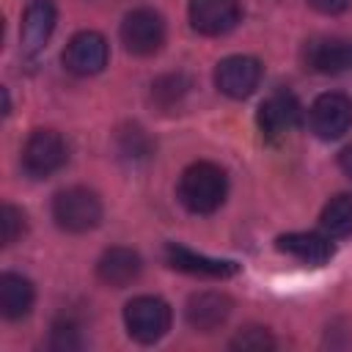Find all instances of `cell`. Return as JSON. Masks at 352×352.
I'll list each match as a JSON object with an SVG mask.
<instances>
[{"mask_svg":"<svg viewBox=\"0 0 352 352\" xmlns=\"http://www.w3.org/2000/svg\"><path fill=\"white\" fill-rule=\"evenodd\" d=\"M319 226L327 236L333 239H341V236H349L352 234V192H338L333 195L322 214H319Z\"/></svg>","mask_w":352,"mask_h":352,"instance_id":"ac0fdd59","label":"cell"},{"mask_svg":"<svg viewBox=\"0 0 352 352\" xmlns=\"http://www.w3.org/2000/svg\"><path fill=\"white\" fill-rule=\"evenodd\" d=\"M52 220L69 234H85L102 220V201L88 187H66L52 201Z\"/></svg>","mask_w":352,"mask_h":352,"instance_id":"3957f363","label":"cell"},{"mask_svg":"<svg viewBox=\"0 0 352 352\" xmlns=\"http://www.w3.org/2000/svg\"><path fill=\"white\" fill-rule=\"evenodd\" d=\"M190 91V77L187 74H165L160 80H154L151 85V99L162 107V110H173Z\"/></svg>","mask_w":352,"mask_h":352,"instance_id":"d6986e66","label":"cell"},{"mask_svg":"<svg viewBox=\"0 0 352 352\" xmlns=\"http://www.w3.org/2000/svg\"><path fill=\"white\" fill-rule=\"evenodd\" d=\"M242 14L239 0H190V25L201 36H226Z\"/></svg>","mask_w":352,"mask_h":352,"instance_id":"30bf717a","label":"cell"},{"mask_svg":"<svg viewBox=\"0 0 352 352\" xmlns=\"http://www.w3.org/2000/svg\"><path fill=\"white\" fill-rule=\"evenodd\" d=\"M69 160V146L55 129H33L22 146V168L33 179H47Z\"/></svg>","mask_w":352,"mask_h":352,"instance_id":"277c9868","label":"cell"},{"mask_svg":"<svg viewBox=\"0 0 352 352\" xmlns=\"http://www.w3.org/2000/svg\"><path fill=\"white\" fill-rule=\"evenodd\" d=\"M28 231V220H25V212L11 206V204H3L0 206V239L3 245H14L22 234Z\"/></svg>","mask_w":352,"mask_h":352,"instance_id":"ffe728a7","label":"cell"},{"mask_svg":"<svg viewBox=\"0 0 352 352\" xmlns=\"http://www.w3.org/2000/svg\"><path fill=\"white\" fill-rule=\"evenodd\" d=\"M140 272H143V258L132 248H110L96 261V278L113 289H124L135 283Z\"/></svg>","mask_w":352,"mask_h":352,"instance_id":"9a60e30c","label":"cell"},{"mask_svg":"<svg viewBox=\"0 0 352 352\" xmlns=\"http://www.w3.org/2000/svg\"><path fill=\"white\" fill-rule=\"evenodd\" d=\"M261 63L250 55H228L214 66V85L228 99H245L250 96L261 82Z\"/></svg>","mask_w":352,"mask_h":352,"instance_id":"9c48e42d","label":"cell"},{"mask_svg":"<svg viewBox=\"0 0 352 352\" xmlns=\"http://www.w3.org/2000/svg\"><path fill=\"white\" fill-rule=\"evenodd\" d=\"M170 319H173L170 305L162 297H154V294L132 297L124 305L126 333L138 344H157L170 330Z\"/></svg>","mask_w":352,"mask_h":352,"instance_id":"7a4b0ae2","label":"cell"},{"mask_svg":"<svg viewBox=\"0 0 352 352\" xmlns=\"http://www.w3.org/2000/svg\"><path fill=\"white\" fill-rule=\"evenodd\" d=\"M36 302V289L25 275L3 272L0 275V314L6 319H22Z\"/></svg>","mask_w":352,"mask_h":352,"instance_id":"e0dca14e","label":"cell"},{"mask_svg":"<svg viewBox=\"0 0 352 352\" xmlns=\"http://www.w3.org/2000/svg\"><path fill=\"white\" fill-rule=\"evenodd\" d=\"M311 132L322 140H336L352 126V99L346 94H322L308 110Z\"/></svg>","mask_w":352,"mask_h":352,"instance_id":"52a82bcc","label":"cell"},{"mask_svg":"<svg viewBox=\"0 0 352 352\" xmlns=\"http://www.w3.org/2000/svg\"><path fill=\"white\" fill-rule=\"evenodd\" d=\"M338 165H341V170L352 179V143H349V146H344V151L338 154Z\"/></svg>","mask_w":352,"mask_h":352,"instance_id":"d4e9b609","label":"cell"},{"mask_svg":"<svg viewBox=\"0 0 352 352\" xmlns=\"http://www.w3.org/2000/svg\"><path fill=\"white\" fill-rule=\"evenodd\" d=\"M305 63L322 74H338L352 69V41L346 38H319L305 50Z\"/></svg>","mask_w":352,"mask_h":352,"instance_id":"2e32d148","label":"cell"},{"mask_svg":"<svg viewBox=\"0 0 352 352\" xmlns=\"http://www.w3.org/2000/svg\"><path fill=\"white\" fill-rule=\"evenodd\" d=\"M176 195L182 206L192 214H212L223 206L228 195V176L214 162H192L182 170Z\"/></svg>","mask_w":352,"mask_h":352,"instance_id":"6da1fadb","label":"cell"},{"mask_svg":"<svg viewBox=\"0 0 352 352\" xmlns=\"http://www.w3.org/2000/svg\"><path fill=\"white\" fill-rule=\"evenodd\" d=\"M165 261H168V267L179 270V272H187V275H198V278H231L236 272L234 261L212 258V256L195 253V250H190L184 245H176V242L165 245Z\"/></svg>","mask_w":352,"mask_h":352,"instance_id":"4fadbf2b","label":"cell"},{"mask_svg":"<svg viewBox=\"0 0 352 352\" xmlns=\"http://www.w3.org/2000/svg\"><path fill=\"white\" fill-rule=\"evenodd\" d=\"M58 22V11L52 0H33L22 16V55L33 58L44 50Z\"/></svg>","mask_w":352,"mask_h":352,"instance_id":"5bb4252c","label":"cell"},{"mask_svg":"<svg viewBox=\"0 0 352 352\" xmlns=\"http://www.w3.org/2000/svg\"><path fill=\"white\" fill-rule=\"evenodd\" d=\"M121 44L138 58H148L165 44V19L154 8H135L121 22Z\"/></svg>","mask_w":352,"mask_h":352,"instance_id":"5b68a950","label":"cell"},{"mask_svg":"<svg viewBox=\"0 0 352 352\" xmlns=\"http://www.w3.org/2000/svg\"><path fill=\"white\" fill-rule=\"evenodd\" d=\"M231 349H253V352H261V349H272L275 346V338L270 336V330L267 327H256V324H250V327H245V330H239L234 338H231V344H228Z\"/></svg>","mask_w":352,"mask_h":352,"instance_id":"7402d4cb","label":"cell"},{"mask_svg":"<svg viewBox=\"0 0 352 352\" xmlns=\"http://www.w3.org/2000/svg\"><path fill=\"white\" fill-rule=\"evenodd\" d=\"M302 118V107L297 102L294 94L289 91H275L270 94L261 104H258V113H256V124H258V132L264 140L275 143L280 138H286Z\"/></svg>","mask_w":352,"mask_h":352,"instance_id":"8992f818","label":"cell"},{"mask_svg":"<svg viewBox=\"0 0 352 352\" xmlns=\"http://www.w3.org/2000/svg\"><path fill=\"white\" fill-rule=\"evenodd\" d=\"M52 349L66 352V349H77L80 346V336H77V324L74 322H58L52 327Z\"/></svg>","mask_w":352,"mask_h":352,"instance_id":"603a6c76","label":"cell"},{"mask_svg":"<svg viewBox=\"0 0 352 352\" xmlns=\"http://www.w3.org/2000/svg\"><path fill=\"white\" fill-rule=\"evenodd\" d=\"M231 297L223 294V292H198L187 300V308H184V319L192 330L198 333H212L217 327L226 324V319L231 316Z\"/></svg>","mask_w":352,"mask_h":352,"instance_id":"8fae6325","label":"cell"},{"mask_svg":"<svg viewBox=\"0 0 352 352\" xmlns=\"http://www.w3.org/2000/svg\"><path fill=\"white\" fill-rule=\"evenodd\" d=\"M118 146H121V154L129 157V160H146L151 154V140L148 135L140 129V126H126L121 135H118Z\"/></svg>","mask_w":352,"mask_h":352,"instance_id":"44dd1931","label":"cell"},{"mask_svg":"<svg viewBox=\"0 0 352 352\" xmlns=\"http://www.w3.org/2000/svg\"><path fill=\"white\" fill-rule=\"evenodd\" d=\"M110 47L107 38L96 30H80L69 38L63 50V66L77 77H94L107 66Z\"/></svg>","mask_w":352,"mask_h":352,"instance_id":"ba28073f","label":"cell"},{"mask_svg":"<svg viewBox=\"0 0 352 352\" xmlns=\"http://www.w3.org/2000/svg\"><path fill=\"white\" fill-rule=\"evenodd\" d=\"M305 3L319 14H344L352 6V0H305Z\"/></svg>","mask_w":352,"mask_h":352,"instance_id":"cb8c5ba5","label":"cell"},{"mask_svg":"<svg viewBox=\"0 0 352 352\" xmlns=\"http://www.w3.org/2000/svg\"><path fill=\"white\" fill-rule=\"evenodd\" d=\"M275 248L292 258H297L300 264L308 267H322L333 258V242L327 234H316V231H292V234H280L275 239Z\"/></svg>","mask_w":352,"mask_h":352,"instance_id":"7c38bea8","label":"cell"}]
</instances>
